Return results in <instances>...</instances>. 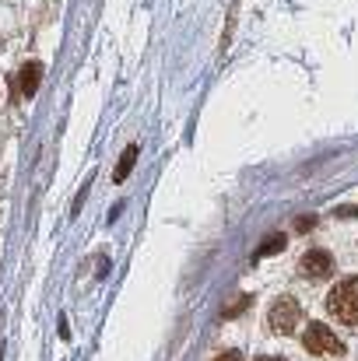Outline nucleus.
<instances>
[{
  "mask_svg": "<svg viewBox=\"0 0 358 361\" xmlns=\"http://www.w3.org/2000/svg\"><path fill=\"white\" fill-rule=\"evenodd\" d=\"M246 302H249V298H239V302L232 305V309H225V316H239V312L246 309Z\"/></svg>",
  "mask_w": 358,
  "mask_h": 361,
  "instance_id": "nucleus-9",
  "label": "nucleus"
},
{
  "mask_svg": "<svg viewBox=\"0 0 358 361\" xmlns=\"http://www.w3.org/2000/svg\"><path fill=\"white\" fill-rule=\"evenodd\" d=\"M137 151H141L137 144H130V147L123 151V158H119V169H117V176H113L117 183H123V179L130 176V169H133V161H137Z\"/></svg>",
  "mask_w": 358,
  "mask_h": 361,
  "instance_id": "nucleus-6",
  "label": "nucleus"
},
{
  "mask_svg": "<svg viewBox=\"0 0 358 361\" xmlns=\"http://www.w3.org/2000/svg\"><path fill=\"white\" fill-rule=\"evenodd\" d=\"M215 361H239V351H225V355H218Z\"/></svg>",
  "mask_w": 358,
  "mask_h": 361,
  "instance_id": "nucleus-10",
  "label": "nucleus"
},
{
  "mask_svg": "<svg viewBox=\"0 0 358 361\" xmlns=\"http://www.w3.org/2000/svg\"><path fill=\"white\" fill-rule=\"evenodd\" d=\"M302 348H306L309 355H327V358H341V355H345L341 337H338L327 323H309L306 334H302Z\"/></svg>",
  "mask_w": 358,
  "mask_h": 361,
  "instance_id": "nucleus-2",
  "label": "nucleus"
},
{
  "mask_svg": "<svg viewBox=\"0 0 358 361\" xmlns=\"http://www.w3.org/2000/svg\"><path fill=\"white\" fill-rule=\"evenodd\" d=\"M299 319H302V309H299V302L295 298H278L274 305H270V316H267V323H270V330L274 334H295V326H299Z\"/></svg>",
  "mask_w": 358,
  "mask_h": 361,
  "instance_id": "nucleus-3",
  "label": "nucleus"
},
{
  "mask_svg": "<svg viewBox=\"0 0 358 361\" xmlns=\"http://www.w3.org/2000/svg\"><path fill=\"white\" fill-rule=\"evenodd\" d=\"M256 361H285V358H256Z\"/></svg>",
  "mask_w": 358,
  "mask_h": 361,
  "instance_id": "nucleus-11",
  "label": "nucleus"
},
{
  "mask_svg": "<svg viewBox=\"0 0 358 361\" xmlns=\"http://www.w3.org/2000/svg\"><path fill=\"white\" fill-rule=\"evenodd\" d=\"M299 270H302V277H309V281H327V277L334 274V256H330L327 249H309V252L299 259Z\"/></svg>",
  "mask_w": 358,
  "mask_h": 361,
  "instance_id": "nucleus-4",
  "label": "nucleus"
},
{
  "mask_svg": "<svg viewBox=\"0 0 358 361\" xmlns=\"http://www.w3.org/2000/svg\"><path fill=\"white\" fill-rule=\"evenodd\" d=\"M278 249H285V235H281V232H274V235H267V239H263L260 256H270V252H278Z\"/></svg>",
  "mask_w": 358,
  "mask_h": 361,
  "instance_id": "nucleus-7",
  "label": "nucleus"
},
{
  "mask_svg": "<svg viewBox=\"0 0 358 361\" xmlns=\"http://www.w3.org/2000/svg\"><path fill=\"white\" fill-rule=\"evenodd\" d=\"M313 225H316V218H313V214H306V218H299V225H295V228H299V232H306V228H313Z\"/></svg>",
  "mask_w": 358,
  "mask_h": 361,
  "instance_id": "nucleus-8",
  "label": "nucleus"
},
{
  "mask_svg": "<svg viewBox=\"0 0 358 361\" xmlns=\"http://www.w3.org/2000/svg\"><path fill=\"white\" fill-rule=\"evenodd\" d=\"M327 309L338 323L345 326H358V277L341 281L330 295H327Z\"/></svg>",
  "mask_w": 358,
  "mask_h": 361,
  "instance_id": "nucleus-1",
  "label": "nucleus"
},
{
  "mask_svg": "<svg viewBox=\"0 0 358 361\" xmlns=\"http://www.w3.org/2000/svg\"><path fill=\"white\" fill-rule=\"evenodd\" d=\"M39 78H42V63H25L21 74H18V92H21L25 99H32L35 88H39Z\"/></svg>",
  "mask_w": 358,
  "mask_h": 361,
  "instance_id": "nucleus-5",
  "label": "nucleus"
}]
</instances>
